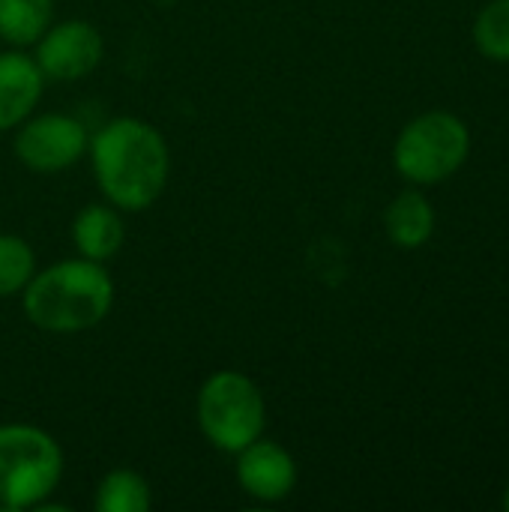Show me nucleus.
Instances as JSON below:
<instances>
[{
    "label": "nucleus",
    "mask_w": 509,
    "mask_h": 512,
    "mask_svg": "<svg viewBox=\"0 0 509 512\" xmlns=\"http://www.w3.org/2000/svg\"><path fill=\"white\" fill-rule=\"evenodd\" d=\"M87 150L96 183L117 210H147L168 186V144L156 126L138 117H117L105 123Z\"/></svg>",
    "instance_id": "1"
},
{
    "label": "nucleus",
    "mask_w": 509,
    "mask_h": 512,
    "mask_svg": "<svg viewBox=\"0 0 509 512\" xmlns=\"http://www.w3.org/2000/svg\"><path fill=\"white\" fill-rule=\"evenodd\" d=\"M24 315L45 333H84L102 324L114 306V282L99 261H57L24 285Z\"/></svg>",
    "instance_id": "2"
},
{
    "label": "nucleus",
    "mask_w": 509,
    "mask_h": 512,
    "mask_svg": "<svg viewBox=\"0 0 509 512\" xmlns=\"http://www.w3.org/2000/svg\"><path fill=\"white\" fill-rule=\"evenodd\" d=\"M471 156V129L453 111H423L393 144V165L411 186H438L459 174Z\"/></svg>",
    "instance_id": "3"
},
{
    "label": "nucleus",
    "mask_w": 509,
    "mask_h": 512,
    "mask_svg": "<svg viewBox=\"0 0 509 512\" xmlns=\"http://www.w3.org/2000/svg\"><path fill=\"white\" fill-rule=\"evenodd\" d=\"M63 477L60 444L27 423L0 426V507L33 510L57 489Z\"/></svg>",
    "instance_id": "4"
},
{
    "label": "nucleus",
    "mask_w": 509,
    "mask_h": 512,
    "mask_svg": "<svg viewBox=\"0 0 509 512\" xmlns=\"http://www.w3.org/2000/svg\"><path fill=\"white\" fill-rule=\"evenodd\" d=\"M195 417L204 438L222 450L237 456L243 447L258 441L267 426V405L252 378L243 372H213L195 402Z\"/></svg>",
    "instance_id": "5"
},
{
    "label": "nucleus",
    "mask_w": 509,
    "mask_h": 512,
    "mask_svg": "<svg viewBox=\"0 0 509 512\" xmlns=\"http://www.w3.org/2000/svg\"><path fill=\"white\" fill-rule=\"evenodd\" d=\"M90 147L87 129L69 114H42L24 120L15 135V156L36 174H57L72 168Z\"/></svg>",
    "instance_id": "6"
},
{
    "label": "nucleus",
    "mask_w": 509,
    "mask_h": 512,
    "mask_svg": "<svg viewBox=\"0 0 509 512\" xmlns=\"http://www.w3.org/2000/svg\"><path fill=\"white\" fill-rule=\"evenodd\" d=\"M105 45L90 21H63L48 27L36 42V63L51 81H75L102 63Z\"/></svg>",
    "instance_id": "7"
},
{
    "label": "nucleus",
    "mask_w": 509,
    "mask_h": 512,
    "mask_svg": "<svg viewBox=\"0 0 509 512\" xmlns=\"http://www.w3.org/2000/svg\"><path fill=\"white\" fill-rule=\"evenodd\" d=\"M237 483L261 504L285 501L297 486V462L282 444L258 438L237 453Z\"/></svg>",
    "instance_id": "8"
},
{
    "label": "nucleus",
    "mask_w": 509,
    "mask_h": 512,
    "mask_svg": "<svg viewBox=\"0 0 509 512\" xmlns=\"http://www.w3.org/2000/svg\"><path fill=\"white\" fill-rule=\"evenodd\" d=\"M45 75L24 51H0V132L21 126L39 105Z\"/></svg>",
    "instance_id": "9"
},
{
    "label": "nucleus",
    "mask_w": 509,
    "mask_h": 512,
    "mask_svg": "<svg viewBox=\"0 0 509 512\" xmlns=\"http://www.w3.org/2000/svg\"><path fill=\"white\" fill-rule=\"evenodd\" d=\"M435 207L429 204V198L420 192V189H405L399 192L390 207L384 210V228H387V237L393 246L405 249V252H414V249H423L432 234H435Z\"/></svg>",
    "instance_id": "10"
},
{
    "label": "nucleus",
    "mask_w": 509,
    "mask_h": 512,
    "mask_svg": "<svg viewBox=\"0 0 509 512\" xmlns=\"http://www.w3.org/2000/svg\"><path fill=\"white\" fill-rule=\"evenodd\" d=\"M72 240L81 258L90 261H108L120 252L123 240H126V228L123 219L117 213V207L111 204H87L75 222H72Z\"/></svg>",
    "instance_id": "11"
},
{
    "label": "nucleus",
    "mask_w": 509,
    "mask_h": 512,
    "mask_svg": "<svg viewBox=\"0 0 509 512\" xmlns=\"http://www.w3.org/2000/svg\"><path fill=\"white\" fill-rule=\"evenodd\" d=\"M54 0H0V39L15 48L36 45L51 27Z\"/></svg>",
    "instance_id": "12"
},
{
    "label": "nucleus",
    "mask_w": 509,
    "mask_h": 512,
    "mask_svg": "<svg viewBox=\"0 0 509 512\" xmlns=\"http://www.w3.org/2000/svg\"><path fill=\"white\" fill-rule=\"evenodd\" d=\"M150 504H153L150 483L129 468H117L105 474L102 483L96 486V501H93L99 512H147Z\"/></svg>",
    "instance_id": "13"
},
{
    "label": "nucleus",
    "mask_w": 509,
    "mask_h": 512,
    "mask_svg": "<svg viewBox=\"0 0 509 512\" xmlns=\"http://www.w3.org/2000/svg\"><path fill=\"white\" fill-rule=\"evenodd\" d=\"M474 45L492 63H509V0H489L474 18Z\"/></svg>",
    "instance_id": "14"
},
{
    "label": "nucleus",
    "mask_w": 509,
    "mask_h": 512,
    "mask_svg": "<svg viewBox=\"0 0 509 512\" xmlns=\"http://www.w3.org/2000/svg\"><path fill=\"white\" fill-rule=\"evenodd\" d=\"M36 273V258L27 240L0 234V297L21 294Z\"/></svg>",
    "instance_id": "15"
},
{
    "label": "nucleus",
    "mask_w": 509,
    "mask_h": 512,
    "mask_svg": "<svg viewBox=\"0 0 509 512\" xmlns=\"http://www.w3.org/2000/svg\"><path fill=\"white\" fill-rule=\"evenodd\" d=\"M501 507L509 512V483H507V489H504V498H501Z\"/></svg>",
    "instance_id": "16"
},
{
    "label": "nucleus",
    "mask_w": 509,
    "mask_h": 512,
    "mask_svg": "<svg viewBox=\"0 0 509 512\" xmlns=\"http://www.w3.org/2000/svg\"><path fill=\"white\" fill-rule=\"evenodd\" d=\"M156 3H174V0H156Z\"/></svg>",
    "instance_id": "17"
}]
</instances>
